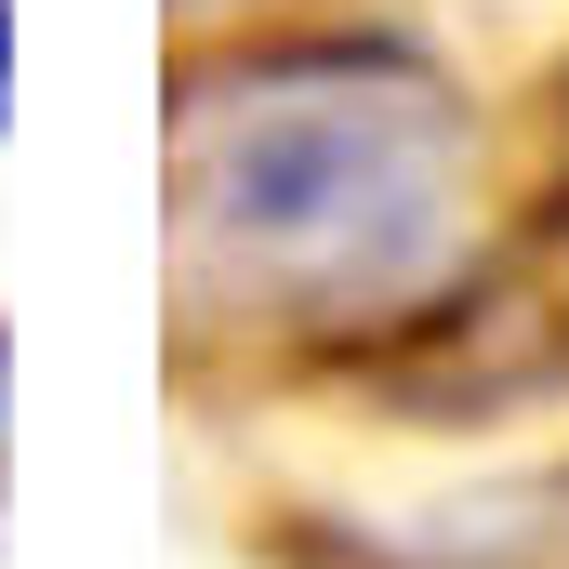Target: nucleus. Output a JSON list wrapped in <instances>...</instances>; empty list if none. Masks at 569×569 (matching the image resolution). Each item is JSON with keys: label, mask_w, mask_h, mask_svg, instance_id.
<instances>
[{"label": "nucleus", "mask_w": 569, "mask_h": 569, "mask_svg": "<svg viewBox=\"0 0 569 569\" xmlns=\"http://www.w3.org/2000/svg\"><path fill=\"white\" fill-rule=\"evenodd\" d=\"M0 385H13V331H0Z\"/></svg>", "instance_id": "3"}, {"label": "nucleus", "mask_w": 569, "mask_h": 569, "mask_svg": "<svg viewBox=\"0 0 569 569\" xmlns=\"http://www.w3.org/2000/svg\"><path fill=\"white\" fill-rule=\"evenodd\" d=\"M0 120H13V0H0Z\"/></svg>", "instance_id": "2"}, {"label": "nucleus", "mask_w": 569, "mask_h": 569, "mask_svg": "<svg viewBox=\"0 0 569 569\" xmlns=\"http://www.w3.org/2000/svg\"><path fill=\"white\" fill-rule=\"evenodd\" d=\"M463 239V107L411 53H291L186 93L172 252L212 305H398Z\"/></svg>", "instance_id": "1"}]
</instances>
